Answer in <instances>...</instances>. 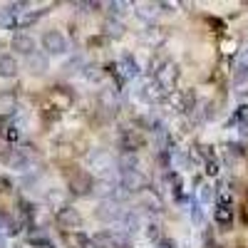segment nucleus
Returning a JSON list of instances; mask_svg holds the SVG:
<instances>
[{
    "mask_svg": "<svg viewBox=\"0 0 248 248\" xmlns=\"http://www.w3.org/2000/svg\"><path fill=\"white\" fill-rule=\"evenodd\" d=\"M233 218H236V206H233V196L229 191H221L218 194V201H216V209H214V221L218 223V229L229 231L233 226Z\"/></svg>",
    "mask_w": 248,
    "mask_h": 248,
    "instance_id": "f257e3e1",
    "label": "nucleus"
},
{
    "mask_svg": "<svg viewBox=\"0 0 248 248\" xmlns=\"http://www.w3.org/2000/svg\"><path fill=\"white\" fill-rule=\"evenodd\" d=\"M43 47L47 52L62 55V52H67V40H65V35H60V32H45L43 35Z\"/></svg>",
    "mask_w": 248,
    "mask_h": 248,
    "instance_id": "f03ea898",
    "label": "nucleus"
},
{
    "mask_svg": "<svg viewBox=\"0 0 248 248\" xmlns=\"http://www.w3.org/2000/svg\"><path fill=\"white\" fill-rule=\"evenodd\" d=\"M248 77V47L241 52V57H238V65H236V77H233V82L236 85H241V82Z\"/></svg>",
    "mask_w": 248,
    "mask_h": 248,
    "instance_id": "7ed1b4c3",
    "label": "nucleus"
},
{
    "mask_svg": "<svg viewBox=\"0 0 248 248\" xmlns=\"http://www.w3.org/2000/svg\"><path fill=\"white\" fill-rule=\"evenodd\" d=\"M15 50L17 52H30V50H35V43L28 40V37H23V35H17L15 37Z\"/></svg>",
    "mask_w": 248,
    "mask_h": 248,
    "instance_id": "20e7f679",
    "label": "nucleus"
},
{
    "mask_svg": "<svg viewBox=\"0 0 248 248\" xmlns=\"http://www.w3.org/2000/svg\"><path fill=\"white\" fill-rule=\"evenodd\" d=\"M13 70H15V62H13V57H0V75L3 77H10L13 75Z\"/></svg>",
    "mask_w": 248,
    "mask_h": 248,
    "instance_id": "39448f33",
    "label": "nucleus"
},
{
    "mask_svg": "<svg viewBox=\"0 0 248 248\" xmlns=\"http://www.w3.org/2000/svg\"><path fill=\"white\" fill-rule=\"evenodd\" d=\"M156 246H159V248H176V243H174L171 238H167V236H159V238H156Z\"/></svg>",
    "mask_w": 248,
    "mask_h": 248,
    "instance_id": "423d86ee",
    "label": "nucleus"
},
{
    "mask_svg": "<svg viewBox=\"0 0 248 248\" xmlns=\"http://www.w3.org/2000/svg\"><path fill=\"white\" fill-rule=\"evenodd\" d=\"M0 229H5V216H0Z\"/></svg>",
    "mask_w": 248,
    "mask_h": 248,
    "instance_id": "0eeeda50",
    "label": "nucleus"
}]
</instances>
